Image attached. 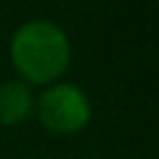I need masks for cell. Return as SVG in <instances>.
I'll list each match as a JSON object with an SVG mask.
<instances>
[{
	"label": "cell",
	"mask_w": 159,
	"mask_h": 159,
	"mask_svg": "<svg viewBox=\"0 0 159 159\" xmlns=\"http://www.w3.org/2000/svg\"><path fill=\"white\" fill-rule=\"evenodd\" d=\"M10 60L22 80L50 84L67 70L72 45L60 25L50 20H30L20 25L10 40Z\"/></svg>",
	"instance_id": "obj_1"
},
{
	"label": "cell",
	"mask_w": 159,
	"mask_h": 159,
	"mask_svg": "<svg viewBox=\"0 0 159 159\" xmlns=\"http://www.w3.org/2000/svg\"><path fill=\"white\" fill-rule=\"evenodd\" d=\"M40 122L55 134H75L89 124L92 104L87 94L70 82H57L47 87L37 102Z\"/></svg>",
	"instance_id": "obj_2"
},
{
	"label": "cell",
	"mask_w": 159,
	"mask_h": 159,
	"mask_svg": "<svg viewBox=\"0 0 159 159\" xmlns=\"http://www.w3.org/2000/svg\"><path fill=\"white\" fill-rule=\"evenodd\" d=\"M35 109V97L30 87L20 80H10L0 84V124L15 127L27 122V117Z\"/></svg>",
	"instance_id": "obj_3"
}]
</instances>
